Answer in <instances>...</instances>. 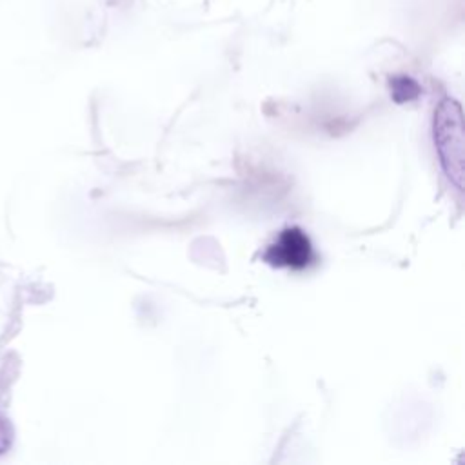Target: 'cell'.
Masks as SVG:
<instances>
[{"mask_svg":"<svg viewBox=\"0 0 465 465\" xmlns=\"http://www.w3.org/2000/svg\"><path fill=\"white\" fill-rule=\"evenodd\" d=\"M463 127H461V111L454 100H443L436 111L434 120V138L438 143L440 154L445 149H450L445 171L449 178L461 187V160H463Z\"/></svg>","mask_w":465,"mask_h":465,"instance_id":"6da1fadb","label":"cell"},{"mask_svg":"<svg viewBox=\"0 0 465 465\" xmlns=\"http://www.w3.org/2000/svg\"><path fill=\"white\" fill-rule=\"evenodd\" d=\"M263 258L276 267L303 271L312 265L316 256L309 236L298 227H287L267 247Z\"/></svg>","mask_w":465,"mask_h":465,"instance_id":"7a4b0ae2","label":"cell"},{"mask_svg":"<svg viewBox=\"0 0 465 465\" xmlns=\"http://www.w3.org/2000/svg\"><path fill=\"white\" fill-rule=\"evenodd\" d=\"M416 82L414 80H411V78H396L394 82H392V94H394V98L398 100V102H405V100H411V98H414V94L412 93H409V87L411 85H414Z\"/></svg>","mask_w":465,"mask_h":465,"instance_id":"3957f363","label":"cell"}]
</instances>
